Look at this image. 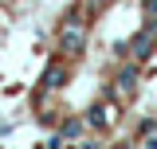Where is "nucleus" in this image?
<instances>
[{"label": "nucleus", "mask_w": 157, "mask_h": 149, "mask_svg": "<svg viewBox=\"0 0 157 149\" xmlns=\"http://www.w3.org/2000/svg\"><path fill=\"white\" fill-rule=\"evenodd\" d=\"M82 51H86V28L75 16H67L63 32H59V59H78Z\"/></svg>", "instance_id": "f257e3e1"}, {"label": "nucleus", "mask_w": 157, "mask_h": 149, "mask_svg": "<svg viewBox=\"0 0 157 149\" xmlns=\"http://www.w3.org/2000/svg\"><path fill=\"white\" fill-rule=\"evenodd\" d=\"M114 122H118V102L114 98H102V102H94L86 110V126L90 130H110Z\"/></svg>", "instance_id": "f03ea898"}, {"label": "nucleus", "mask_w": 157, "mask_h": 149, "mask_svg": "<svg viewBox=\"0 0 157 149\" xmlns=\"http://www.w3.org/2000/svg\"><path fill=\"white\" fill-rule=\"evenodd\" d=\"M114 82H118V94H126V98H134L137 94V86H141V63H122L114 71Z\"/></svg>", "instance_id": "7ed1b4c3"}, {"label": "nucleus", "mask_w": 157, "mask_h": 149, "mask_svg": "<svg viewBox=\"0 0 157 149\" xmlns=\"http://www.w3.org/2000/svg\"><path fill=\"white\" fill-rule=\"evenodd\" d=\"M67 82V67H63V59H55V63H47V71H43V78H39V90H59Z\"/></svg>", "instance_id": "20e7f679"}, {"label": "nucleus", "mask_w": 157, "mask_h": 149, "mask_svg": "<svg viewBox=\"0 0 157 149\" xmlns=\"http://www.w3.org/2000/svg\"><path fill=\"white\" fill-rule=\"evenodd\" d=\"M153 47H157V39L149 36V32H137V36L130 39V55H134L137 63H145V59L153 55Z\"/></svg>", "instance_id": "39448f33"}, {"label": "nucleus", "mask_w": 157, "mask_h": 149, "mask_svg": "<svg viewBox=\"0 0 157 149\" xmlns=\"http://www.w3.org/2000/svg\"><path fill=\"white\" fill-rule=\"evenodd\" d=\"M86 130H90V126H86V118H67V122L59 126V133H63V141H78V137H82Z\"/></svg>", "instance_id": "423d86ee"}, {"label": "nucleus", "mask_w": 157, "mask_h": 149, "mask_svg": "<svg viewBox=\"0 0 157 149\" xmlns=\"http://www.w3.org/2000/svg\"><path fill=\"white\" fill-rule=\"evenodd\" d=\"M110 0H86V12H106Z\"/></svg>", "instance_id": "0eeeda50"}, {"label": "nucleus", "mask_w": 157, "mask_h": 149, "mask_svg": "<svg viewBox=\"0 0 157 149\" xmlns=\"http://www.w3.org/2000/svg\"><path fill=\"white\" fill-rule=\"evenodd\" d=\"M43 145H51V149H59V145H63V133H59V130H51V133H47V141H43Z\"/></svg>", "instance_id": "6e6552de"}, {"label": "nucleus", "mask_w": 157, "mask_h": 149, "mask_svg": "<svg viewBox=\"0 0 157 149\" xmlns=\"http://www.w3.org/2000/svg\"><path fill=\"white\" fill-rule=\"evenodd\" d=\"M141 16H157V0H141Z\"/></svg>", "instance_id": "1a4fd4ad"}, {"label": "nucleus", "mask_w": 157, "mask_h": 149, "mask_svg": "<svg viewBox=\"0 0 157 149\" xmlns=\"http://www.w3.org/2000/svg\"><path fill=\"white\" fill-rule=\"evenodd\" d=\"M149 130H157V122H153V118H141V126H137V133L145 137V133H149Z\"/></svg>", "instance_id": "9d476101"}, {"label": "nucleus", "mask_w": 157, "mask_h": 149, "mask_svg": "<svg viewBox=\"0 0 157 149\" xmlns=\"http://www.w3.org/2000/svg\"><path fill=\"white\" fill-rule=\"evenodd\" d=\"M145 149H157V130H149V133H145Z\"/></svg>", "instance_id": "9b49d317"}]
</instances>
